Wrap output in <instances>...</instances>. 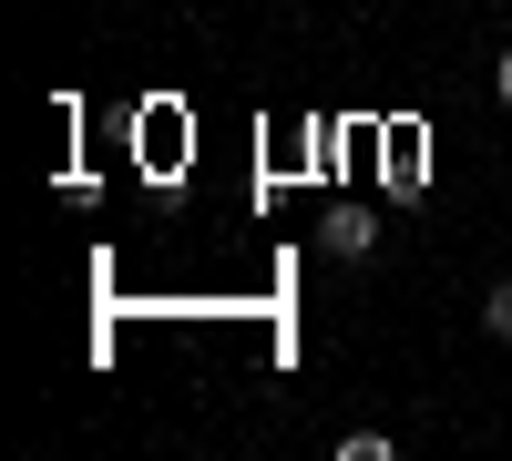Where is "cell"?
Here are the masks:
<instances>
[{
  "label": "cell",
  "mask_w": 512,
  "mask_h": 461,
  "mask_svg": "<svg viewBox=\"0 0 512 461\" xmlns=\"http://www.w3.org/2000/svg\"><path fill=\"white\" fill-rule=\"evenodd\" d=\"M318 246H328L338 267H369V246H379V216H369V205H328V216H318Z\"/></svg>",
  "instance_id": "6da1fadb"
},
{
  "label": "cell",
  "mask_w": 512,
  "mask_h": 461,
  "mask_svg": "<svg viewBox=\"0 0 512 461\" xmlns=\"http://www.w3.org/2000/svg\"><path fill=\"white\" fill-rule=\"evenodd\" d=\"M338 461H390V431H338Z\"/></svg>",
  "instance_id": "7a4b0ae2"
},
{
  "label": "cell",
  "mask_w": 512,
  "mask_h": 461,
  "mask_svg": "<svg viewBox=\"0 0 512 461\" xmlns=\"http://www.w3.org/2000/svg\"><path fill=\"white\" fill-rule=\"evenodd\" d=\"M482 328H492V339H512V277H502V287H482Z\"/></svg>",
  "instance_id": "3957f363"
},
{
  "label": "cell",
  "mask_w": 512,
  "mask_h": 461,
  "mask_svg": "<svg viewBox=\"0 0 512 461\" xmlns=\"http://www.w3.org/2000/svg\"><path fill=\"white\" fill-rule=\"evenodd\" d=\"M492 93H502V103H512V41H502V62H492Z\"/></svg>",
  "instance_id": "277c9868"
}]
</instances>
